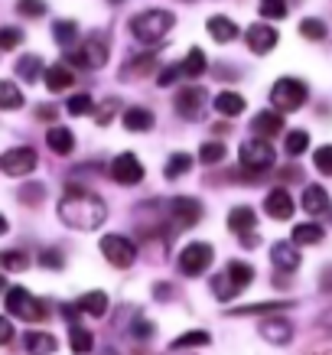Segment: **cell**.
<instances>
[{
    "instance_id": "10",
    "label": "cell",
    "mask_w": 332,
    "mask_h": 355,
    "mask_svg": "<svg viewBox=\"0 0 332 355\" xmlns=\"http://www.w3.org/2000/svg\"><path fill=\"white\" fill-rule=\"evenodd\" d=\"M205 108H209V92L205 88L193 85V88H182L180 95H176V111L186 121H202Z\"/></svg>"
},
{
    "instance_id": "6",
    "label": "cell",
    "mask_w": 332,
    "mask_h": 355,
    "mask_svg": "<svg viewBox=\"0 0 332 355\" xmlns=\"http://www.w3.org/2000/svg\"><path fill=\"white\" fill-rule=\"evenodd\" d=\"M238 160L241 166L251 173H264L274 166V147H270L264 137H254V140H245L241 150H238Z\"/></svg>"
},
{
    "instance_id": "2",
    "label": "cell",
    "mask_w": 332,
    "mask_h": 355,
    "mask_svg": "<svg viewBox=\"0 0 332 355\" xmlns=\"http://www.w3.org/2000/svg\"><path fill=\"white\" fill-rule=\"evenodd\" d=\"M173 23H176V17L170 10H143L130 20V36L143 46H157L173 30Z\"/></svg>"
},
{
    "instance_id": "42",
    "label": "cell",
    "mask_w": 332,
    "mask_h": 355,
    "mask_svg": "<svg viewBox=\"0 0 332 355\" xmlns=\"http://www.w3.org/2000/svg\"><path fill=\"white\" fill-rule=\"evenodd\" d=\"M65 108H69V114H76V118H82V114H88V111L95 108V105H91V95H72V98H69V105H65Z\"/></svg>"
},
{
    "instance_id": "27",
    "label": "cell",
    "mask_w": 332,
    "mask_h": 355,
    "mask_svg": "<svg viewBox=\"0 0 332 355\" xmlns=\"http://www.w3.org/2000/svg\"><path fill=\"white\" fill-rule=\"evenodd\" d=\"M215 111L225 114V118H238L245 111V98L235 95V92H222V95H215Z\"/></svg>"
},
{
    "instance_id": "44",
    "label": "cell",
    "mask_w": 332,
    "mask_h": 355,
    "mask_svg": "<svg viewBox=\"0 0 332 355\" xmlns=\"http://www.w3.org/2000/svg\"><path fill=\"white\" fill-rule=\"evenodd\" d=\"M300 33L306 36V40H322V36H326V23H322V20H313V17H310V20L300 23Z\"/></svg>"
},
{
    "instance_id": "51",
    "label": "cell",
    "mask_w": 332,
    "mask_h": 355,
    "mask_svg": "<svg viewBox=\"0 0 332 355\" xmlns=\"http://www.w3.org/2000/svg\"><path fill=\"white\" fill-rule=\"evenodd\" d=\"M134 336H137V339H150V336H153V326L147 323V320H137V326H134Z\"/></svg>"
},
{
    "instance_id": "53",
    "label": "cell",
    "mask_w": 332,
    "mask_h": 355,
    "mask_svg": "<svg viewBox=\"0 0 332 355\" xmlns=\"http://www.w3.org/2000/svg\"><path fill=\"white\" fill-rule=\"evenodd\" d=\"M320 291H322V293H332V268H326V270H322Z\"/></svg>"
},
{
    "instance_id": "46",
    "label": "cell",
    "mask_w": 332,
    "mask_h": 355,
    "mask_svg": "<svg viewBox=\"0 0 332 355\" xmlns=\"http://www.w3.org/2000/svg\"><path fill=\"white\" fill-rule=\"evenodd\" d=\"M118 108H121V101H118V98H111L107 105H101V108L95 111V121L105 128V124H111V118H114V111H118Z\"/></svg>"
},
{
    "instance_id": "13",
    "label": "cell",
    "mask_w": 332,
    "mask_h": 355,
    "mask_svg": "<svg viewBox=\"0 0 332 355\" xmlns=\"http://www.w3.org/2000/svg\"><path fill=\"white\" fill-rule=\"evenodd\" d=\"M0 170L7 176H26V173L36 170V153L30 147H13L0 157Z\"/></svg>"
},
{
    "instance_id": "18",
    "label": "cell",
    "mask_w": 332,
    "mask_h": 355,
    "mask_svg": "<svg viewBox=\"0 0 332 355\" xmlns=\"http://www.w3.org/2000/svg\"><path fill=\"white\" fill-rule=\"evenodd\" d=\"M303 209H306V212H310L313 218L316 216H326V212H329L332 205H329V193H326V189H322V186H306V189H303Z\"/></svg>"
},
{
    "instance_id": "50",
    "label": "cell",
    "mask_w": 332,
    "mask_h": 355,
    "mask_svg": "<svg viewBox=\"0 0 332 355\" xmlns=\"http://www.w3.org/2000/svg\"><path fill=\"white\" fill-rule=\"evenodd\" d=\"M55 114H59L55 105H40V108H36V118L40 121H55Z\"/></svg>"
},
{
    "instance_id": "4",
    "label": "cell",
    "mask_w": 332,
    "mask_h": 355,
    "mask_svg": "<svg viewBox=\"0 0 332 355\" xmlns=\"http://www.w3.org/2000/svg\"><path fill=\"white\" fill-rule=\"evenodd\" d=\"M3 306H7V313H10V316H20V320H30V323H40L46 313H49L43 303L26 291V287H7Z\"/></svg>"
},
{
    "instance_id": "59",
    "label": "cell",
    "mask_w": 332,
    "mask_h": 355,
    "mask_svg": "<svg viewBox=\"0 0 332 355\" xmlns=\"http://www.w3.org/2000/svg\"><path fill=\"white\" fill-rule=\"evenodd\" d=\"M111 3H121V0H111Z\"/></svg>"
},
{
    "instance_id": "37",
    "label": "cell",
    "mask_w": 332,
    "mask_h": 355,
    "mask_svg": "<svg viewBox=\"0 0 332 355\" xmlns=\"http://www.w3.org/2000/svg\"><path fill=\"white\" fill-rule=\"evenodd\" d=\"M40 69H43L40 55H23L20 62H17V76L26 78V82H36V78H40Z\"/></svg>"
},
{
    "instance_id": "12",
    "label": "cell",
    "mask_w": 332,
    "mask_h": 355,
    "mask_svg": "<svg viewBox=\"0 0 332 355\" xmlns=\"http://www.w3.org/2000/svg\"><path fill=\"white\" fill-rule=\"evenodd\" d=\"M111 180L121 186H137L143 180V166L134 153H118L114 163H111Z\"/></svg>"
},
{
    "instance_id": "58",
    "label": "cell",
    "mask_w": 332,
    "mask_h": 355,
    "mask_svg": "<svg viewBox=\"0 0 332 355\" xmlns=\"http://www.w3.org/2000/svg\"><path fill=\"white\" fill-rule=\"evenodd\" d=\"M105 355H118V352H105Z\"/></svg>"
},
{
    "instance_id": "15",
    "label": "cell",
    "mask_w": 332,
    "mask_h": 355,
    "mask_svg": "<svg viewBox=\"0 0 332 355\" xmlns=\"http://www.w3.org/2000/svg\"><path fill=\"white\" fill-rule=\"evenodd\" d=\"M261 339H268L270 345H287L293 339V323L283 316H268L261 320Z\"/></svg>"
},
{
    "instance_id": "28",
    "label": "cell",
    "mask_w": 332,
    "mask_h": 355,
    "mask_svg": "<svg viewBox=\"0 0 332 355\" xmlns=\"http://www.w3.org/2000/svg\"><path fill=\"white\" fill-rule=\"evenodd\" d=\"M69 345H72L76 355H88L95 349V336L88 333V329H82L78 323H72V329H69Z\"/></svg>"
},
{
    "instance_id": "9",
    "label": "cell",
    "mask_w": 332,
    "mask_h": 355,
    "mask_svg": "<svg viewBox=\"0 0 332 355\" xmlns=\"http://www.w3.org/2000/svg\"><path fill=\"white\" fill-rule=\"evenodd\" d=\"M212 258H215L212 245H205V241H193V245L182 248V254H180V270L186 274V277H199V274H205V270H209Z\"/></svg>"
},
{
    "instance_id": "45",
    "label": "cell",
    "mask_w": 332,
    "mask_h": 355,
    "mask_svg": "<svg viewBox=\"0 0 332 355\" xmlns=\"http://www.w3.org/2000/svg\"><path fill=\"white\" fill-rule=\"evenodd\" d=\"M17 10H20L23 17H43L46 3L43 0H17Z\"/></svg>"
},
{
    "instance_id": "20",
    "label": "cell",
    "mask_w": 332,
    "mask_h": 355,
    "mask_svg": "<svg viewBox=\"0 0 332 355\" xmlns=\"http://www.w3.org/2000/svg\"><path fill=\"white\" fill-rule=\"evenodd\" d=\"M251 128H254L257 137H264V140H268V137H277L280 130H283V118H280L277 111H261Z\"/></svg>"
},
{
    "instance_id": "1",
    "label": "cell",
    "mask_w": 332,
    "mask_h": 355,
    "mask_svg": "<svg viewBox=\"0 0 332 355\" xmlns=\"http://www.w3.org/2000/svg\"><path fill=\"white\" fill-rule=\"evenodd\" d=\"M55 212L62 218V225L78 228V232H95L98 225H105L107 205H105V199H98L95 193H88V189L72 183V186H65Z\"/></svg>"
},
{
    "instance_id": "35",
    "label": "cell",
    "mask_w": 332,
    "mask_h": 355,
    "mask_svg": "<svg viewBox=\"0 0 332 355\" xmlns=\"http://www.w3.org/2000/svg\"><path fill=\"white\" fill-rule=\"evenodd\" d=\"M20 105H23L20 88L13 85V82H0V108H3V111H17Z\"/></svg>"
},
{
    "instance_id": "26",
    "label": "cell",
    "mask_w": 332,
    "mask_h": 355,
    "mask_svg": "<svg viewBox=\"0 0 332 355\" xmlns=\"http://www.w3.org/2000/svg\"><path fill=\"white\" fill-rule=\"evenodd\" d=\"M76 85V76H72V69H65V65H53V69H46V88L49 92H65V88Z\"/></svg>"
},
{
    "instance_id": "17",
    "label": "cell",
    "mask_w": 332,
    "mask_h": 355,
    "mask_svg": "<svg viewBox=\"0 0 332 355\" xmlns=\"http://www.w3.org/2000/svg\"><path fill=\"white\" fill-rule=\"evenodd\" d=\"M270 261H274V268L277 270H297L300 268V251H297V245H293V241H277V245L270 248Z\"/></svg>"
},
{
    "instance_id": "36",
    "label": "cell",
    "mask_w": 332,
    "mask_h": 355,
    "mask_svg": "<svg viewBox=\"0 0 332 355\" xmlns=\"http://www.w3.org/2000/svg\"><path fill=\"white\" fill-rule=\"evenodd\" d=\"M209 343H212V336L205 329H193V333H182L180 339H173L170 349H193V345H209Z\"/></svg>"
},
{
    "instance_id": "3",
    "label": "cell",
    "mask_w": 332,
    "mask_h": 355,
    "mask_svg": "<svg viewBox=\"0 0 332 355\" xmlns=\"http://www.w3.org/2000/svg\"><path fill=\"white\" fill-rule=\"evenodd\" d=\"M251 280H254V268H251V264H245V261H228V268L212 277V291L218 300H231V297H238L241 291L251 287Z\"/></svg>"
},
{
    "instance_id": "49",
    "label": "cell",
    "mask_w": 332,
    "mask_h": 355,
    "mask_svg": "<svg viewBox=\"0 0 332 355\" xmlns=\"http://www.w3.org/2000/svg\"><path fill=\"white\" fill-rule=\"evenodd\" d=\"M40 264H43V268L59 270V268L65 264V261H62V254H59V251H53V248H49V251H43V258H40Z\"/></svg>"
},
{
    "instance_id": "43",
    "label": "cell",
    "mask_w": 332,
    "mask_h": 355,
    "mask_svg": "<svg viewBox=\"0 0 332 355\" xmlns=\"http://www.w3.org/2000/svg\"><path fill=\"white\" fill-rule=\"evenodd\" d=\"M313 163L320 166V173L332 176V144H326V147H320V150L313 153Z\"/></svg>"
},
{
    "instance_id": "8",
    "label": "cell",
    "mask_w": 332,
    "mask_h": 355,
    "mask_svg": "<svg viewBox=\"0 0 332 355\" xmlns=\"http://www.w3.org/2000/svg\"><path fill=\"white\" fill-rule=\"evenodd\" d=\"M101 254H105L107 264L114 268H130L137 261V245L124 235H105L101 238Z\"/></svg>"
},
{
    "instance_id": "16",
    "label": "cell",
    "mask_w": 332,
    "mask_h": 355,
    "mask_svg": "<svg viewBox=\"0 0 332 355\" xmlns=\"http://www.w3.org/2000/svg\"><path fill=\"white\" fill-rule=\"evenodd\" d=\"M293 196L287 193V189H270L268 199H264V212H268L270 218H277V222H287L290 216H293Z\"/></svg>"
},
{
    "instance_id": "31",
    "label": "cell",
    "mask_w": 332,
    "mask_h": 355,
    "mask_svg": "<svg viewBox=\"0 0 332 355\" xmlns=\"http://www.w3.org/2000/svg\"><path fill=\"white\" fill-rule=\"evenodd\" d=\"M320 241H322V225H316V222L293 225V245H320Z\"/></svg>"
},
{
    "instance_id": "56",
    "label": "cell",
    "mask_w": 332,
    "mask_h": 355,
    "mask_svg": "<svg viewBox=\"0 0 332 355\" xmlns=\"http://www.w3.org/2000/svg\"><path fill=\"white\" fill-rule=\"evenodd\" d=\"M153 293H157V297H170V287H166V284H160V287H153Z\"/></svg>"
},
{
    "instance_id": "33",
    "label": "cell",
    "mask_w": 332,
    "mask_h": 355,
    "mask_svg": "<svg viewBox=\"0 0 332 355\" xmlns=\"http://www.w3.org/2000/svg\"><path fill=\"white\" fill-rule=\"evenodd\" d=\"M205 69H209V62H205V53L193 46V49H189V55H186V62H182V72H186L189 78H199Z\"/></svg>"
},
{
    "instance_id": "29",
    "label": "cell",
    "mask_w": 332,
    "mask_h": 355,
    "mask_svg": "<svg viewBox=\"0 0 332 355\" xmlns=\"http://www.w3.org/2000/svg\"><path fill=\"white\" fill-rule=\"evenodd\" d=\"M124 128L143 134V130L153 128V114L147 108H128V111H124Z\"/></svg>"
},
{
    "instance_id": "22",
    "label": "cell",
    "mask_w": 332,
    "mask_h": 355,
    "mask_svg": "<svg viewBox=\"0 0 332 355\" xmlns=\"http://www.w3.org/2000/svg\"><path fill=\"white\" fill-rule=\"evenodd\" d=\"M23 349H26V355H53L55 352V339L49 333H26L23 336Z\"/></svg>"
},
{
    "instance_id": "52",
    "label": "cell",
    "mask_w": 332,
    "mask_h": 355,
    "mask_svg": "<svg viewBox=\"0 0 332 355\" xmlns=\"http://www.w3.org/2000/svg\"><path fill=\"white\" fill-rule=\"evenodd\" d=\"M13 339V326H10V320H0V343L7 345Z\"/></svg>"
},
{
    "instance_id": "39",
    "label": "cell",
    "mask_w": 332,
    "mask_h": 355,
    "mask_svg": "<svg viewBox=\"0 0 332 355\" xmlns=\"http://www.w3.org/2000/svg\"><path fill=\"white\" fill-rule=\"evenodd\" d=\"M26 264H30L26 251L10 248V251H3V254H0V268H3V270H26Z\"/></svg>"
},
{
    "instance_id": "40",
    "label": "cell",
    "mask_w": 332,
    "mask_h": 355,
    "mask_svg": "<svg viewBox=\"0 0 332 355\" xmlns=\"http://www.w3.org/2000/svg\"><path fill=\"white\" fill-rule=\"evenodd\" d=\"M257 10H261V17H268V20H283L290 10V3L287 0H261Z\"/></svg>"
},
{
    "instance_id": "21",
    "label": "cell",
    "mask_w": 332,
    "mask_h": 355,
    "mask_svg": "<svg viewBox=\"0 0 332 355\" xmlns=\"http://www.w3.org/2000/svg\"><path fill=\"white\" fill-rule=\"evenodd\" d=\"M46 144H49V150L59 153V157H69L72 153V147H76V137H72V130L69 128H49V134H46Z\"/></svg>"
},
{
    "instance_id": "5",
    "label": "cell",
    "mask_w": 332,
    "mask_h": 355,
    "mask_svg": "<svg viewBox=\"0 0 332 355\" xmlns=\"http://www.w3.org/2000/svg\"><path fill=\"white\" fill-rule=\"evenodd\" d=\"M306 85H303L300 78H277L274 88H270V105L277 111H297L306 105Z\"/></svg>"
},
{
    "instance_id": "30",
    "label": "cell",
    "mask_w": 332,
    "mask_h": 355,
    "mask_svg": "<svg viewBox=\"0 0 332 355\" xmlns=\"http://www.w3.org/2000/svg\"><path fill=\"white\" fill-rule=\"evenodd\" d=\"M290 306L283 300H268V303H247V306H235V310H228V316H261V313H277Z\"/></svg>"
},
{
    "instance_id": "54",
    "label": "cell",
    "mask_w": 332,
    "mask_h": 355,
    "mask_svg": "<svg viewBox=\"0 0 332 355\" xmlns=\"http://www.w3.org/2000/svg\"><path fill=\"white\" fill-rule=\"evenodd\" d=\"M316 326H320V329H332V306L326 313H320V320H316Z\"/></svg>"
},
{
    "instance_id": "23",
    "label": "cell",
    "mask_w": 332,
    "mask_h": 355,
    "mask_svg": "<svg viewBox=\"0 0 332 355\" xmlns=\"http://www.w3.org/2000/svg\"><path fill=\"white\" fill-rule=\"evenodd\" d=\"M78 313H88V316H105L107 313V293L105 291H88L78 297Z\"/></svg>"
},
{
    "instance_id": "38",
    "label": "cell",
    "mask_w": 332,
    "mask_h": 355,
    "mask_svg": "<svg viewBox=\"0 0 332 355\" xmlns=\"http://www.w3.org/2000/svg\"><path fill=\"white\" fill-rule=\"evenodd\" d=\"M225 144H218V140H209V144H202V150H199V160L205 163V166H212V163H222L225 160Z\"/></svg>"
},
{
    "instance_id": "11",
    "label": "cell",
    "mask_w": 332,
    "mask_h": 355,
    "mask_svg": "<svg viewBox=\"0 0 332 355\" xmlns=\"http://www.w3.org/2000/svg\"><path fill=\"white\" fill-rule=\"evenodd\" d=\"M170 218L176 228H193L199 225V218H202V202L193 199V196H176L170 202Z\"/></svg>"
},
{
    "instance_id": "57",
    "label": "cell",
    "mask_w": 332,
    "mask_h": 355,
    "mask_svg": "<svg viewBox=\"0 0 332 355\" xmlns=\"http://www.w3.org/2000/svg\"><path fill=\"white\" fill-rule=\"evenodd\" d=\"M313 355H332V345L329 349H320V352H313Z\"/></svg>"
},
{
    "instance_id": "34",
    "label": "cell",
    "mask_w": 332,
    "mask_h": 355,
    "mask_svg": "<svg viewBox=\"0 0 332 355\" xmlns=\"http://www.w3.org/2000/svg\"><path fill=\"white\" fill-rule=\"evenodd\" d=\"M53 36H55V43L59 46H72L78 40V23H72V20L53 23Z\"/></svg>"
},
{
    "instance_id": "48",
    "label": "cell",
    "mask_w": 332,
    "mask_h": 355,
    "mask_svg": "<svg viewBox=\"0 0 332 355\" xmlns=\"http://www.w3.org/2000/svg\"><path fill=\"white\" fill-rule=\"evenodd\" d=\"M180 76H186V72H182V65H170V69H163L160 76H157V85H173Z\"/></svg>"
},
{
    "instance_id": "14",
    "label": "cell",
    "mask_w": 332,
    "mask_h": 355,
    "mask_svg": "<svg viewBox=\"0 0 332 355\" xmlns=\"http://www.w3.org/2000/svg\"><path fill=\"white\" fill-rule=\"evenodd\" d=\"M245 40H247V49H251V53L264 55V53H270V49L277 46V30L268 26V23H254V26H247Z\"/></svg>"
},
{
    "instance_id": "55",
    "label": "cell",
    "mask_w": 332,
    "mask_h": 355,
    "mask_svg": "<svg viewBox=\"0 0 332 355\" xmlns=\"http://www.w3.org/2000/svg\"><path fill=\"white\" fill-rule=\"evenodd\" d=\"M30 196V202H40V196H43V186H30V189H23V199Z\"/></svg>"
},
{
    "instance_id": "7",
    "label": "cell",
    "mask_w": 332,
    "mask_h": 355,
    "mask_svg": "<svg viewBox=\"0 0 332 355\" xmlns=\"http://www.w3.org/2000/svg\"><path fill=\"white\" fill-rule=\"evenodd\" d=\"M65 62L78 65V69H101L107 62V43L101 36H88L78 49H72V53L65 55Z\"/></svg>"
},
{
    "instance_id": "19",
    "label": "cell",
    "mask_w": 332,
    "mask_h": 355,
    "mask_svg": "<svg viewBox=\"0 0 332 355\" xmlns=\"http://www.w3.org/2000/svg\"><path fill=\"white\" fill-rule=\"evenodd\" d=\"M254 225H257L254 209H247V205H238V209H231V212H228V228H231L235 235L247 238L251 232H254Z\"/></svg>"
},
{
    "instance_id": "24",
    "label": "cell",
    "mask_w": 332,
    "mask_h": 355,
    "mask_svg": "<svg viewBox=\"0 0 332 355\" xmlns=\"http://www.w3.org/2000/svg\"><path fill=\"white\" fill-rule=\"evenodd\" d=\"M153 69H157V55L153 53H143L137 59H130L124 69H121V78H140V76H150Z\"/></svg>"
},
{
    "instance_id": "25",
    "label": "cell",
    "mask_w": 332,
    "mask_h": 355,
    "mask_svg": "<svg viewBox=\"0 0 332 355\" xmlns=\"http://www.w3.org/2000/svg\"><path fill=\"white\" fill-rule=\"evenodd\" d=\"M209 33H212L215 43H231L238 36V23L228 17H209Z\"/></svg>"
},
{
    "instance_id": "47",
    "label": "cell",
    "mask_w": 332,
    "mask_h": 355,
    "mask_svg": "<svg viewBox=\"0 0 332 355\" xmlns=\"http://www.w3.org/2000/svg\"><path fill=\"white\" fill-rule=\"evenodd\" d=\"M20 40H23V33L17 30V26H7V30L0 33V46H3V49H13Z\"/></svg>"
},
{
    "instance_id": "32",
    "label": "cell",
    "mask_w": 332,
    "mask_h": 355,
    "mask_svg": "<svg viewBox=\"0 0 332 355\" xmlns=\"http://www.w3.org/2000/svg\"><path fill=\"white\" fill-rule=\"evenodd\" d=\"M189 166H193L189 153H173L170 160H166V166H163V173H166V180H180L182 173H189Z\"/></svg>"
},
{
    "instance_id": "41",
    "label": "cell",
    "mask_w": 332,
    "mask_h": 355,
    "mask_svg": "<svg viewBox=\"0 0 332 355\" xmlns=\"http://www.w3.org/2000/svg\"><path fill=\"white\" fill-rule=\"evenodd\" d=\"M306 147H310V134H306V130H290L287 134V153L290 157H300Z\"/></svg>"
}]
</instances>
